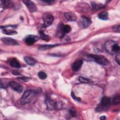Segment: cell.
Returning a JSON list of instances; mask_svg holds the SVG:
<instances>
[{
    "label": "cell",
    "instance_id": "obj_1",
    "mask_svg": "<svg viewBox=\"0 0 120 120\" xmlns=\"http://www.w3.org/2000/svg\"><path fill=\"white\" fill-rule=\"evenodd\" d=\"M104 47L108 53L112 54L118 53L120 52V48L119 44L113 40L106 41L104 45Z\"/></svg>",
    "mask_w": 120,
    "mask_h": 120
},
{
    "label": "cell",
    "instance_id": "obj_2",
    "mask_svg": "<svg viewBox=\"0 0 120 120\" xmlns=\"http://www.w3.org/2000/svg\"><path fill=\"white\" fill-rule=\"evenodd\" d=\"M37 92L32 90H27L23 94L21 99V104L22 105L28 104L31 102Z\"/></svg>",
    "mask_w": 120,
    "mask_h": 120
},
{
    "label": "cell",
    "instance_id": "obj_3",
    "mask_svg": "<svg viewBox=\"0 0 120 120\" xmlns=\"http://www.w3.org/2000/svg\"><path fill=\"white\" fill-rule=\"evenodd\" d=\"M48 110H53L62 107V105L57 101L52 99L50 97H46L45 100Z\"/></svg>",
    "mask_w": 120,
    "mask_h": 120
},
{
    "label": "cell",
    "instance_id": "obj_4",
    "mask_svg": "<svg viewBox=\"0 0 120 120\" xmlns=\"http://www.w3.org/2000/svg\"><path fill=\"white\" fill-rule=\"evenodd\" d=\"M111 104V98L107 97H104L101 99L100 103L98 106L97 110L98 111L107 110L109 108Z\"/></svg>",
    "mask_w": 120,
    "mask_h": 120
},
{
    "label": "cell",
    "instance_id": "obj_5",
    "mask_svg": "<svg viewBox=\"0 0 120 120\" xmlns=\"http://www.w3.org/2000/svg\"><path fill=\"white\" fill-rule=\"evenodd\" d=\"M89 56L92 58L97 63L100 65L106 66L108 65L109 63L108 60L104 56L101 55L90 54L89 55Z\"/></svg>",
    "mask_w": 120,
    "mask_h": 120
},
{
    "label": "cell",
    "instance_id": "obj_6",
    "mask_svg": "<svg viewBox=\"0 0 120 120\" xmlns=\"http://www.w3.org/2000/svg\"><path fill=\"white\" fill-rule=\"evenodd\" d=\"M43 20L44 22L43 25L45 27H47L52 23L54 17L50 13H45L43 15Z\"/></svg>",
    "mask_w": 120,
    "mask_h": 120
},
{
    "label": "cell",
    "instance_id": "obj_7",
    "mask_svg": "<svg viewBox=\"0 0 120 120\" xmlns=\"http://www.w3.org/2000/svg\"><path fill=\"white\" fill-rule=\"evenodd\" d=\"M39 39V37L34 35H27L24 39V42L28 45H30L35 43Z\"/></svg>",
    "mask_w": 120,
    "mask_h": 120
},
{
    "label": "cell",
    "instance_id": "obj_8",
    "mask_svg": "<svg viewBox=\"0 0 120 120\" xmlns=\"http://www.w3.org/2000/svg\"><path fill=\"white\" fill-rule=\"evenodd\" d=\"M91 23V20L87 17L82 16L79 22V25L82 28H86L88 27Z\"/></svg>",
    "mask_w": 120,
    "mask_h": 120
},
{
    "label": "cell",
    "instance_id": "obj_9",
    "mask_svg": "<svg viewBox=\"0 0 120 120\" xmlns=\"http://www.w3.org/2000/svg\"><path fill=\"white\" fill-rule=\"evenodd\" d=\"M9 86L15 91L18 93H21L22 91L23 88L22 86L19 83L12 81L9 82Z\"/></svg>",
    "mask_w": 120,
    "mask_h": 120
},
{
    "label": "cell",
    "instance_id": "obj_10",
    "mask_svg": "<svg viewBox=\"0 0 120 120\" xmlns=\"http://www.w3.org/2000/svg\"><path fill=\"white\" fill-rule=\"evenodd\" d=\"M1 41L4 44L8 45H19L16 40L10 38H1Z\"/></svg>",
    "mask_w": 120,
    "mask_h": 120
},
{
    "label": "cell",
    "instance_id": "obj_11",
    "mask_svg": "<svg viewBox=\"0 0 120 120\" xmlns=\"http://www.w3.org/2000/svg\"><path fill=\"white\" fill-rule=\"evenodd\" d=\"M23 2L25 4L30 12H34L37 11V7L32 1L29 0H23Z\"/></svg>",
    "mask_w": 120,
    "mask_h": 120
},
{
    "label": "cell",
    "instance_id": "obj_12",
    "mask_svg": "<svg viewBox=\"0 0 120 120\" xmlns=\"http://www.w3.org/2000/svg\"><path fill=\"white\" fill-rule=\"evenodd\" d=\"M64 15L67 20L69 21H75L77 19V17L75 14L71 12H66L65 13Z\"/></svg>",
    "mask_w": 120,
    "mask_h": 120
},
{
    "label": "cell",
    "instance_id": "obj_13",
    "mask_svg": "<svg viewBox=\"0 0 120 120\" xmlns=\"http://www.w3.org/2000/svg\"><path fill=\"white\" fill-rule=\"evenodd\" d=\"M24 60L29 65L34 66L36 64L37 61L34 58L30 56H25L24 57Z\"/></svg>",
    "mask_w": 120,
    "mask_h": 120
},
{
    "label": "cell",
    "instance_id": "obj_14",
    "mask_svg": "<svg viewBox=\"0 0 120 120\" xmlns=\"http://www.w3.org/2000/svg\"><path fill=\"white\" fill-rule=\"evenodd\" d=\"M82 64L83 61L82 60H78L73 63L72 65V69L74 71H77L81 68Z\"/></svg>",
    "mask_w": 120,
    "mask_h": 120
},
{
    "label": "cell",
    "instance_id": "obj_15",
    "mask_svg": "<svg viewBox=\"0 0 120 120\" xmlns=\"http://www.w3.org/2000/svg\"><path fill=\"white\" fill-rule=\"evenodd\" d=\"M60 44H54V45H42L38 46V48L40 50H46L52 48Z\"/></svg>",
    "mask_w": 120,
    "mask_h": 120
},
{
    "label": "cell",
    "instance_id": "obj_16",
    "mask_svg": "<svg viewBox=\"0 0 120 120\" xmlns=\"http://www.w3.org/2000/svg\"><path fill=\"white\" fill-rule=\"evenodd\" d=\"M39 38L45 41H49L50 40V37L49 35H47L44 33V31L40 30L39 31Z\"/></svg>",
    "mask_w": 120,
    "mask_h": 120
},
{
    "label": "cell",
    "instance_id": "obj_17",
    "mask_svg": "<svg viewBox=\"0 0 120 120\" xmlns=\"http://www.w3.org/2000/svg\"><path fill=\"white\" fill-rule=\"evenodd\" d=\"M2 32L5 34L8 35H16L17 34V32L15 30H10V29H7V28H2Z\"/></svg>",
    "mask_w": 120,
    "mask_h": 120
},
{
    "label": "cell",
    "instance_id": "obj_18",
    "mask_svg": "<svg viewBox=\"0 0 120 120\" xmlns=\"http://www.w3.org/2000/svg\"><path fill=\"white\" fill-rule=\"evenodd\" d=\"M62 25H63V24L62 23H60V24L58 27V30H57V36L59 38H62L65 35V34L63 32L62 30Z\"/></svg>",
    "mask_w": 120,
    "mask_h": 120
},
{
    "label": "cell",
    "instance_id": "obj_19",
    "mask_svg": "<svg viewBox=\"0 0 120 120\" xmlns=\"http://www.w3.org/2000/svg\"><path fill=\"white\" fill-rule=\"evenodd\" d=\"M98 17L103 20H107L108 19V14L106 11L101 12L98 14Z\"/></svg>",
    "mask_w": 120,
    "mask_h": 120
},
{
    "label": "cell",
    "instance_id": "obj_20",
    "mask_svg": "<svg viewBox=\"0 0 120 120\" xmlns=\"http://www.w3.org/2000/svg\"><path fill=\"white\" fill-rule=\"evenodd\" d=\"M10 64L11 66H12L13 68H20L21 67V65L19 62L15 58L11 60Z\"/></svg>",
    "mask_w": 120,
    "mask_h": 120
},
{
    "label": "cell",
    "instance_id": "obj_21",
    "mask_svg": "<svg viewBox=\"0 0 120 120\" xmlns=\"http://www.w3.org/2000/svg\"><path fill=\"white\" fill-rule=\"evenodd\" d=\"M91 5L92 6V8L94 10H97L98 9H100L102 8H104L105 6L102 4H98L95 2H92Z\"/></svg>",
    "mask_w": 120,
    "mask_h": 120
},
{
    "label": "cell",
    "instance_id": "obj_22",
    "mask_svg": "<svg viewBox=\"0 0 120 120\" xmlns=\"http://www.w3.org/2000/svg\"><path fill=\"white\" fill-rule=\"evenodd\" d=\"M62 30L63 32L65 34L70 32L71 30V28L69 25H62Z\"/></svg>",
    "mask_w": 120,
    "mask_h": 120
},
{
    "label": "cell",
    "instance_id": "obj_23",
    "mask_svg": "<svg viewBox=\"0 0 120 120\" xmlns=\"http://www.w3.org/2000/svg\"><path fill=\"white\" fill-rule=\"evenodd\" d=\"M78 80L82 83H90L91 82H92V81L89 78H85L84 77H82V76H80L78 78Z\"/></svg>",
    "mask_w": 120,
    "mask_h": 120
},
{
    "label": "cell",
    "instance_id": "obj_24",
    "mask_svg": "<svg viewBox=\"0 0 120 120\" xmlns=\"http://www.w3.org/2000/svg\"><path fill=\"white\" fill-rule=\"evenodd\" d=\"M9 3V0H0V7L2 8H4L7 7Z\"/></svg>",
    "mask_w": 120,
    "mask_h": 120
},
{
    "label": "cell",
    "instance_id": "obj_25",
    "mask_svg": "<svg viewBox=\"0 0 120 120\" xmlns=\"http://www.w3.org/2000/svg\"><path fill=\"white\" fill-rule=\"evenodd\" d=\"M120 96L119 95L117 94L114 97L112 100V103L114 105H117L120 103Z\"/></svg>",
    "mask_w": 120,
    "mask_h": 120
},
{
    "label": "cell",
    "instance_id": "obj_26",
    "mask_svg": "<svg viewBox=\"0 0 120 120\" xmlns=\"http://www.w3.org/2000/svg\"><path fill=\"white\" fill-rule=\"evenodd\" d=\"M38 76L41 79H45L47 77L46 74L43 71H40L38 73Z\"/></svg>",
    "mask_w": 120,
    "mask_h": 120
},
{
    "label": "cell",
    "instance_id": "obj_27",
    "mask_svg": "<svg viewBox=\"0 0 120 120\" xmlns=\"http://www.w3.org/2000/svg\"><path fill=\"white\" fill-rule=\"evenodd\" d=\"M69 114L70 116L72 117H75L76 115V112L75 110L73 108H71L69 110Z\"/></svg>",
    "mask_w": 120,
    "mask_h": 120
},
{
    "label": "cell",
    "instance_id": "obj_28",
    "mask_svg": "<svg viewBox=\"0 0 120 120\" xmlns=\"http://www.w3.org/2000/svg\"><path fill=\"white\" fill-rule=\"evenodd\" d=\"M71 97H72V98H73L74 100H76V101H80L81 100V98H79V97H77L74 94V93L73 91H72L71 93Z\"/></svg>",
    "mask_w": 120,
    "mask_h": 120
},
{
    "label": "cell",
    "instance_id": "obj_29",
    "mask_svg": "<svg viewBox=\"0 0 120 120\" xmlns=\"http://www.w3.org/2000/svg\"><path fill=\"white\" fill-rule=\"evenodd\" d=\"M18 79L21 80L22 81H25V82H27L28 81H29L30 79V78L29 77H27V76H23V77H19L17 78Z\"/></svg>",
    "mask_w": 120,
    "mask_h": 120
},
{
    "label": "cell",
    "instance_id": "obj_30",
    "mask_svg": "<svg viewBox=\"0 0 120 120\" xmlns=\"http://www.w3.org/2000/svg\"><path fill=\"white\" fill-rule=\"evenodd\" d=\"M112 30L115 32H119L120 31V25H115L112 27Z\"/></svg>",
    "mask_w": 120,
    "mask_h": 120
},
{
    "label": "cell",
    "instance_id": "obj_31",
    "mask_svg": "<svg viewBox=\"0 0 120 120\" xmlns=\"http://www.w3.org/2000/svg\"><path fill=\"white\" fill-rule=\"evenodd\" d=\"M120 55L119 52L117 53V54H116V56L115 57V61L119 65H120Z\"/></svg>",
    "mask_w": 120,
    "mask_h": 120
},
{
    "label": "cell",
    "instance_id": "obj_32",
    "mask_svg": "<svg viewBox=\"0 0 120 120\" xmlns=\"http://www.w3.org/2000/svg\"><path fill=\"white\" fill-rule=\"evenodd\" d=\"M100 119L102 120H104L106 119L105 116H101L100 118Z\"/></svg>",
    "mask_w": 120,
    "mask_h": 120
}]
</instances>
